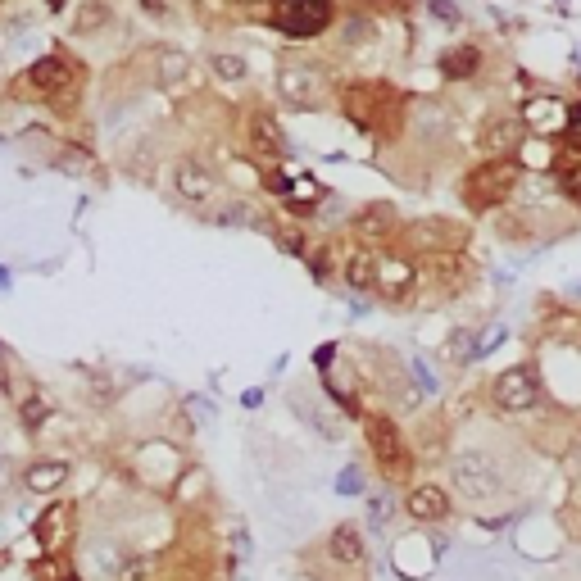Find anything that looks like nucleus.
Segmentation results:
<instances>
[{
	"instance_id": "1",
	"label": "nucleus",
	"mask_w": 581,
	"mask_h": 581,
	"mask_svg": "<svg viewBox=\"0 0 581 581\" xmlns=\"http://www.w3.org/2000/svg\"><path fill=\"white\" fill-rule=\"evenodd\" d=\"M336 105L359 132L368 137H400L404 128V114H409V100L382 78H350V82H336Z\"/></svg>"
},
{
	"instance_id": "2",
	"label": "nucleus",
	"mask_w": 581,
	"mask_h": 581,
	"mask_svg": "<svg viewBox=\"0 0 581 581\" xmlns=\"http://www.w3.org/2000/svg\"><path fill=\"white\" fill-rule=\"evenodd\" d=\"M82 87H87V64L78 55H64V50L37 55L14 78V91L23 100H37V105H73L82 96Z\"/></svg>"
},
{
	"instance_id": "3",
	"label": "nucleus",
	"mask_w": 581,
	"mask_h": 581,
	"mask_svg": "<svg viewBox=\"0 0 581 581\" xmlns=\"http://www.w3.org/2000/svg\"><path fill=\"white\" fill-rule=\"evenodd\" d=\"M522 178H527V168L518 164V155L477 159L459 178V200L468 205V214H500V209L513 205Z\"/></svg>"
},
{
	"instance_id": "4",
	"label": "nucleus",
	"mask_w": 581,
	"mask_h": 581,
	"mask_svg": "<svg viewBox=\"0 0 581 581\" xmlns=\"http://www.w3.org/2000/svg\"><path fill=\"white\" fill-rule=\"evenodd\" d=\"M509 491V468L486 445H463L450 454V495L463 504H495Z\"/></svg>"
},
{
	"instance_id": "5",
	"label": "nucleus",
	"mask_w": 581,
	"mask_h": 581,
	"mask_svg": "<svg viewBox=\"0 0 581 581\" xmlns=\"http://www.w3.org/2000/svg\"><path fill=\"white\" fill-rule=\"evenodd\" d=\"M273 91L291 114H314V109H327V100H336L332 73L309 55H286L273 73Z\"/></svg>"
},
{
	"instance_id": "6",
	"label": "nucleus",
	"mask_w": 581,
	"mask_h": 581,
	"mask_svg": "<svg viewBox=\"0 0 581 581\" xmlns=\"http://www.w3.org/2000/svg\"><path fill=\"white\" fill-rule=\"evenodd\" d=\"M336 19H341V0H268L264 5V28L296 46L327 37Z\"/></svg>"
},
{
	"instance_id": "7",
	"label": "nucleus",
	"mask_w": 581,
	"mask_h": 581,
	"mask_svg": "<svg viewBox=\"0 0 581 581\" xmlns=\"http://www.w3.org/2000/svg\"><path fill=\"white\" fill-rule=\"evenodd\" d=\"M359 423H364V445H368V454H373L382 482L386 486L414 482L418 454H414V445H409V436L400 432V423H395L391 414H364Z\"/></svg>"
},
{
	"instance_id": "8",
	"label": "nucleus",
	"mask_w": 581,
	"mask_h": 581,
	"mask_svg": "<svg viewBox=\"0 0 581 581\" xmlns=\"http://www.w3.org/2000/svg\"><path fill=\"white\" fill-rule=\"evenodd\" d=\"M486 400H491L495 414L504 418H532L541 414L545 404V377L536 364H509L500 368V373L491 377V386H486Z\"/></svg>"
},
{
	"instance_id": "9",
	"label": "nucleus",
	"mask_w": 581,
	"mask_h": 581,
	"mask_svg": "<svg viewBox=\"0 0 581 581\" xmlns=\"http://www.w3.org/2000/svg\"><path fill=\"white\" fill-rule=\"evenodd\" d=\"M423 291V259L409 255L400 246L377 250V277H373V296L382 305H409Z\"/></svg>"
},
{
	"instance_id": "10",
	"label": "nucleus",
	"mask_w": 581,
	"mask_h": 581,
	"mask_svg": "<svg viewBox=\"0 0 581 581\" xmlns=\"http://www.w3.org/2000/svg\"><path fill=\"white\" fill-rule=\"evenodd\" d=\"M241 141H246V155L259 168H273L291 159V137H286L282 119L268 105H246V114H241Z\"/></svg>"
},
{
	"instance_id": "11",
	"label": "nucleus",
	"mask_w": 581,
	"mask_h": 581,
	"mask_svg": "<svg viewBox=\"0 0 581 581\" xmlns=\"http://www.w3.org/2000/svg\"><path fill=\"white\" fill-rule=\"evenodd\" d=\"M168 187H173V200H178V205L205 214V209L223 196V173L200 155H182V159H173V168H168Z\"/></svg>"
},
{
	"instance_id": "12",
	"label": "nucleus",
	"mask_w": 581,
	"mask_h": 581,
	"mask_svg": "<svg viewBox=\"0 0 581 581\" xmlns=\"http://www.w3.org/2000/svg\"><path fill=\"white\" fill-rule=\"evenodd\" d=\"M395 246L409 250V255H418V259L445 255V250H463V246H468V227L450 223V218H414V223L400 227Z\"/></svg>"
},
{
	"instance_id": "13",
	"label": "nucleus",
	"mask_w": 581,
	"mask_h": 581,
	"mask_svg": "<svg viewBox=\"0 0 581 581\" xmlns=\"http://www.w3.org/2000/svg\"><path fill=\"white\" fill-rule=\"evenodd\" d=\"M400 209L391 205V200H368V205L350 209L345 214V232H350V241H359V246H373V250H386L395 246V237H400Z\"/></svg>"
},
{
	"instance_id": "14",
	"label": "nucleus",
	"mask_w": 581,
	"mask_h": 581,
	"mask_svg": "<svg viewBox=\"0 0 581 581\" xmlns=\"http://www.w3.org/2000/svg\"><path fill=\"white\" fill-rule=\"evenodd\" d=\"M486 69H491V50H486V41H477V37H463V41H454V46H445L441 55H436V73H441V82H454V87L477 82Z\"/></svg>"
},
{
	"instance_id": "15",
	"label": "nucleus",
	"mask_w": 581,
	"mask_h": 581,
	"mask_svg": "<svg viewBox=\"0 0 581 581\" xmlns=\"http://www.w3.org/2000/svg\"><path fill=\"white\" fill-rule=\"evenodd\" d=\"M400 504H404V518H414L418 527H441L454 513V495L441 482H409Z\"/></svg>"
},
{
	"instance_id": "16",
	"label": "nucleus",
	"mask_w": 581,
	"mask_h": 581,
	"mask_svg": "<svg viewBox=\"0 0 581 581\" xmlns=\"http://www.w3.org/2000/svg\"><path fill=\"white\" fill-rule=\"evenodd\" d=\"M522 141H527V123L518 119V109H495V114L482 119V128H477V150H482V159L518 155Z\"/></svg>"
},
{
	"instance_id": "17",
	"label": "nucleus",
	"mask_w": 581,
	"mask_h": 581,
	"mask_svg": "<svg viewBox=\"0 0 581 581\" xmlns=\"http://www.w3.org/2000/svg\"><path fill=\"white\" fill-rule=\"evenodd\" d=\"M563 114H568V100L554 96V91H527L518 105V119L527 123V137H545V141L563 137Z\"/></svg>"
},
{
	"instance_id": "18",
	"label": "nucleus",
	"mask_w": 581,
	"mask_h": 581,
	"mask_svg": "<svg viewBox=\"0 0 581 581\" xmlns=\"http://www.w3.org/2000/svg\"><path fill=\"white\" fill-rule=\"evenodd\" d=\"M114 23H119V5H114V0H73L64 32H69L73 41H96V37H105Z\"/></svg>"
},
{
	"instance_id": "19",
	"label": "nucleus",
	"mask_w": 581,
	"mask_h": 581,
	"mask_svg": "<svg viewBox=\"0 0 581 581\" xmlns=\"http://www.w3.org/2000/svg\"><path fill=\"white\" fill-rule=\"evenodd\" d=\"M0 386L10 391L14 400V414H19L23 432H41V427L55 418V404H50V395L41 391L37 382H28V377H19V382H10V377H0Z\"/></svg>"
},
{
	"instance_id": "20",
	"label": "nucleus",
	"mask_w": 581,
	"mask_h": 581,
	"mask_svg": "<svg viewBox=\"0 0 581 581\" xmlns=\"http://www.w3.org/2000/svg\"><path fill=\"white\" fill-rule=\"evenodd\" d=\"M69 477H73V463H69V459L41 454V459H28V463H23L19 486H23L28 495H60Z\"/></svg>"
},
{
	"instance_id": "21",
	"label": "nucleus",
	"mask_w": 581,
	"mask_h": 581,
	"mask_svg": "<svg viewBox=\"0 0 581 581\" xmlns=\"http://www.w3.org/2000/svg\"><path fill=\"white\" fill-rule=\"evenodd\" d=\"M323 550L336 568H364L368 563V532L359 527V522H336L332 532H327Z\"/></svg>"
},
{
	"instance_id": "22",
	"label": "nucleus",
	"mask_w": 581,
	"mask_h": 581,
	"mask_svg": "<svg viewBox=\"0 0 581 581\" xmlns=\"http://www.w3.org/2000/svg\"><path fill=\"white\" fill-rule=\"evenodd\" d=\"M345 282V291L350 296H373V277H377V250L373 246H359V241H350V246L341 250V273H336Z\"/></svg>"
},
{
	"instance_id": "23",
	"label": "nucleus",
	"mask_w": 581,
	"mask_h": 581,
	"mask_svg": "<svg viewBox=\"0 0 581 581\" xmlns=\"http://www.w3.org/2000/svg\"><path fill=\"white\" fill-rule=\"evenodd\" d=\"M191 73H196V60L182 46H159L155 60H150V82L159 91H182L191 82Z\"/></svg>"
},
{
	"instance_id": "24",
	"label": "nucleus",
	"mask_w": 581,
	"mask_h": 581,
	"mask_svg": "<svg viewBox=\"0 0 581 581\" xmlns=\"http://www.w3.org/2000/svg\"><path fill=\"white\" fill-rule=\"evenodd\" d=\"M200 218L214 223V227H259V232L268 227V218L259 214L255 200H246V196H218Z\"/></svg>"
},
{
	"instance_id": "25",
	"label": "nucleus",
	"mask_w": 581,
	"mask_h": 581,
	"mask_svg": "<svg viewBox=\"0 0 581 581\" xmlns=\"http://www.w3.org/2000/svg\"><path fill=\"white\" fill-rule=\"evenodd\" d=\"M73 527V504L69 500H55L37 522H32V536H37L41 554H60L64 550V536Z\"/></svg>"
},
{
	"instance_id": "26",
	"label": "nucleus",
	"mask_w": 581,
	"mask_h": 581,
	"mask_svg": "<svg viewBox=\"0 0 581 581\" xmlns=\"http://www.w3.org/2000/svg\"><path fill=\"white\" fill-rule=\"evenodd\" d=\"M336 46L341 50H364L377 41V32H382V19H373V14L364 10H341V19H336Z\"/></svg>"
},
{
	"instance_id": "27",
	"label": "nucleus",
	"mask_w": 581,
	"mask_h": 581,
	"mask_svg": "<svg viewBox=\"0 0 581 581\" xmlns=\"http://www.w3.org/2000/svg\"><path fill=\"white\" fill-rule=\"evenodd\" d=\"M205 64H209V78L223 82V87H241V82H250V60L241 55V50L218 46V50H209Z\"/></svg>"
},
{
	"instance_id": "28",
	"label": "nucleus",
	"mask_w": 581,
	"mask_h": 581,
	"mask_svg": "<svg viewBox=\"0 0 581 581\" xmlns=\"http://www.w3.org/2000/svg\"><path fill=\"white\" fill-rule=\"evenodd\" d=\"M268 237H273V246L282 250V255H291V259H305L309 255V232L296 223V218H268V227H264Z\"/></svg>"
},
{
	"instance_id": "29",
	"label": "nucleus",
	"mask_w": 581,
	"mask_h": 581,
	"mask_svg": "<svg viewBox=\"0 0 581 581\" xmlns=\"http://www.w3.org/2000/svg\"><path fill=\"white\" fill-rule=\"evenodd\" d=\"M291 409H296V418H300V423H309L318 436H327V441H336V436H341L336 418H332V414H323V404H318V400H309L305 391H291Z\"/></svg>"
},
{
	"instance_id": "30",
	"label": "nucleus",
	"mask_w": 581,
	"mask_h": 581,
	"mask_svg": "<svg viewBox=\"0 0 581 581\" xmlns=\"http://www.w3.org/2000/svg\"><path fill=\"white\" fill-rule=\"evenodd\" d=\"M395 491L386 486V491H368L364 495V532H377L382 536L386 527H391V518H395Z\"/></svg>"
},
{
	"instance_id": "31",
	"label": "nucleus",
	"mask_w": 581,
	"mask_h": 581,
	"mask_svg": "<svg viewBox=\"0 0 581 581\" xmlns=\"http://www.w3.org/2000/svg\"><path fill=\"white\" fill-rule=\"evenodd\" d=\"M477 327H454L450 336H445V364L454 368H473L477 364Z\"/></svg>"
},
{
	"instance_id": "32",
	"label": "nucleus",
	"mask_w": 581,
	"mask_h": 581,
	"mask_svg": "<svg viewBox=\"0 0 581 581\" xmlns=\"http://www.w3.org/2000/svg\"><path fill=\"white\" fill-rule=\"evenodd\" d=\"M404 373H409V382H414V391L423 395V400L441 395V373H436V368H432V359L409 355V359H404Z\"/></svg>"
},
{
	"instance_id": "33",
	"label": "nucleus",
	"mask_w": 581,
	"mask_h": 581,
	"mask_svg": "<svg viewBox=\"0 0 581 581\" xmlns=\"http://www.w3.org/2000/svg\"><path fill=\"white\" fill-rule=\"evenodd\" d=\"M550 182H554V191H559V200H568V205L581 214V168L554 164V168H550Z\"/></svg>"
},
{
	"instance_id": "34",
	"label": "nucleus",
	"mask_w": 581,
	"mask_h": 581,
	"mask_svg": "<svg viewBox=\"0 0 581 581\" xmlns=\"http://www.w3.org/2000/svg\"><path fill=\"white\" fill-rule=\"evenodd\" d=\"M423 10L436 28H463V23H468V14H463L459 0H423Z\"/></svg>"
},
{
	"instance_id": "35",
	"label": "nucleus",
	"mask_w": 581,
	"mask_h": 581,
	"mask_svg": "<svg viewBox=\"0 0 581 581\" xmlns=\"http://www.w3.org/2000/svg\"><path fill=\"white\" fill-rule=\"evenodd\" d=\"M37 23V14L28 10H0V41H23Z\"/></svg>"
},
{
	"instance_id": "36",
	"label": "nucleus",
	"mask_w": 581,
	"mask_h": 581,
	"mask_svg": "<svg viewBox=\"0 0 581 581\" xmlns=\"http://www.w3.org/2000/svg\"><path fill=\"white\" fill-rule=\"evenodd\" d=\"M509 341V327L504 323H486V327H477V364H482L486 355H495V350H500V345Z\"/></svg>"
},
{
	"instance_id": "37",
	"label": "nucleus",
	"mask_w": 581,
	"mask_h": 581,
	"mask_svg": "<svg viewBox=\"0 0 581 581\" xmlns=\"http://www.w3.org/2000/svg\"><path fill=\"white\" fill-rule=\"evenodd\" d=\"M336 491H341V495H368V477H364V468H359V463H345L341 477H336Z\"/></svg>"
},
{
	"instance_id": "38",
	"label": "nucleus",
	"mask_w": 581,
	"mask_h": 581,
	"mask_svg": "<svg viewBox=\"0 0 581 581\" xmlns=\"http://www.w3.org/2000/svg\"><path fill=\"white\" fill-rule=\"evenodd\" d=\"M141 5V14L146 19H155V23H173V14H178V5L173 0H137Z\"/></svg>"
},
{
	"instance_id": "39",
	"label": "nucleus",
	"mask_w": 581,
	"mask_h": 581,
	"mask_svg": "<svg viewBox=\"0 0 581 581\" xmlns=\"http://www.w3.org/2000/svg\"><path fill=\"white\" fill-rule=\"evenodd\" d=\"M114 395H119L114 377H105V373H96V377H91V400H96V404H114Z\"/></svg>"
},
{
	"instance_id": "40",
	"label": "nucleus",
	"mask_w": 581,
	"mask_h": 581,
	"mask_svg": "<svg viewBox=\"0 0 581 581\" xmlns=\"http://www.w3.org/2000/svg\"><path fill=\"white\" fill-rule=\"evenodd\" d=\"M191 5H196V14H200V19H209V23H214V19H223L227 10H237L232 0H191Z\"/></svg>"
},
{
	"instance_id": "41",
	"label": "nucleus",
	"mask_w": 581,
	"mask_h": 581,
	"mask_svg": "<svg viewBox=\"0 0 581 581\" xmlns=\"http://www.w3.org/2000/svg\"><path fill=\"white\" fill-rule=\"evenodd\" d=\"M336 359H341V345H336V341H327V345H318V350H314V368H318V373H327Z\"/></svg>"
},
{
	"instance_id": "42",
	"label": "nucleus",
	"mask_w": 581,
	"mask_h": 581,
	"mask_svg": "<svg viewBox=\"0 0 581 581\" xmlns=\"http://www.w3.org/2000/svg\"><path fill=\"white\" fill-rule=\"evenodd\" d=\"M563 132H581V96L568 100V114H563Z\"/></svg>"
},
{
	"instance_id": "43",
	"label": "nucleus",
	"mask_w": 581,
	"mask_h": 581,
	"mask_svg": "<svg viewBox=\"0 0 581 581\" xmlns=\"http://www.w3.org/2000/svg\"><path fill=\"white\" fill-rule=\"evenodd\" d=\"M259 400H264V391H259V386H255V391H246V395H241V404H246V409H255Z\"/></svg>"
},
{
	"instance_id": "44",
	"label": "nucleus",
	"mask_w": 581,
	"mask_h": 581,
	"mask_svg": "<svg viewBox=\"0 0 581 581\" xmlns=\"http://www.w3.org/2000/svg\"><path fill=\"white\" fill-rule=\"evenodd\" d=\"M232 5H237V10H264L268 0H232Z\"/></svg>"
},
{
	"instance_id": "45",
	"label": "nucleus",
	"mask_w": 581,
	"mask_h": 581,
	"mask_svg": "<svg viewBox=\"0 0 581 581\" xmlns=\"http://www.w3.org/2000/svg\"><path fill=\"white\" fill-rule=\"evenodd\" d=\"M41 5H46L50 14H64V10H69V0H41Z\"/></svg>"
},
{
	"instance_id": "46",
	"label": "nucleus",
	"mask_w": 581,
	"mask_h": 581,
	"mask_svg": "<svg viewBox=\"0 0 581 581\" xmlns=\"http://www.w3.org/2000/svg\"><path fill=\"white\" fill-rule=\"evenodd\" d=\"M10 286H14V282H10V268H0V296H5Z\"/></svg>"
},
{
	"instance_id": "47",
	"label": "nucleus",
	"mask_w": 581,
	"mask_h": 581,
	"mask_svg": "<svg viewBox=\"0 0 581 581\" xmlns=\"http://www.w3.org/2000/svg\"><path fill=\"white\" fill-rule=\"evenodd\" d=\"M568 300H581V282H577V286H568Z\"/></svg>"
},
{
	"instance_id": "48",
	"label": "nucleus",
	"mask_w": 581,
	"mask_h": 581,
	"mask_svg": "<svg viewBox=\"0 0 581 581\" xmlns=\"http://www.w3.org/2000/svg\"><path fill=\"white\" fill-rule=\"evenodd\" d=\"M0 73H5V41H0Z\"/></svg>"
},
{
	"instance_id": "49",
	"label": "nucleus",
	"mask_w": 581,
	"mask_h": 581,
	"mask_svg": "<svg viewBox=\"0 0 581 581\" xmlns=\"http://www.w3.org/2000/svg\"><path fill=\"white\" fill-rule=\"evenodd\" d=\"M0 10H10V0H0Z\"/></svg>"
},
{
	"instance_id": "50",
	"label": "nucleus",
	"mask_w": 581,
	"mask_h": 581,
	"mask_svg": "<svg viewBox=\"0 0 581 581\" xmlns=\"http://www.w3.org/2000/svg\"><path fill=\"white\" fill-rule=\"evenodd\" d=\"M0 468H5V450H0Z\"/></svg>"
}]
</instances>
